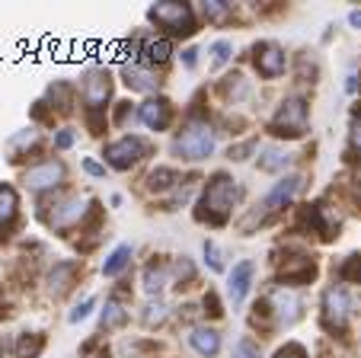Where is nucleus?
<instances>
[{"label":"nucleus","instance_id":"obj_1","mask_svg":"<svg viewBox=\"0 0 361 358\" xmlns=\"http://www.w3.org/2000/svg\"><path fill=\"white\" fill-rule=\"evenodd\" d=\"M212 150H214V131L202 119H192L173 141V154L183 157V160H204V157H212Z\"/></svg>","mask_w":361,"mask_h":358},{"label":"nucleus","instance_id":"obj_2","mask_svg":"<svg viewBox=\"0 0 361 358\" xmlns=\"http://www.w3.org/2000/svg\"><path fill=\"white\" fill-rule=\"evenodd\" d=\"M233 198H237V186H233V179H227L224 173H218L208 183V189H204V208H208V215H212L214 224H221L227 215H231L233 208Z\"/></svg>","mask_w":361,"mask_h":358},{"label":"nucleus","instance_id":"obj_3","mask_svg":"<svg viewBox=\"0 0 361 358\" xmlns=\"http://www.w3.org/2000/svg\"><path fill=\"white\" fill-rule=\"evenodd\" d=\"M272 131L279 138H300L307 131V106L304 100H285L272 119Z\"/></svg>","mask_w":361,"mask_h":358},{"label":"nucleus","instance_id":"obj_4","mask_svg":"<svg viewBox=\"0 0 361 358\" xmlns=\"http://www.w3.org/2000/svg\"><path fill=\"white\" fill-rule=\"evenodd\" d=\"M147 16L157 23V26L170 29V32H176V35L195 29V23H192V10L185 7V4H157V7L147 10Z\"/></svg>","mask_w":361,"mask_h":358},{"label":"nucleus","instance_id":"obj_5","mask_svg":"<svg viewBox=\"0 0 361 358\" xmlns=\"http://www.w3.org/2000/svg\"><path fill=\"white\" fill-rule=\"evenodd\" d=\"M144 150H147V144H144L141 138L125 135V138H118V141H112L109 148H106V160H109L116 169H128L131 163L141 160Z\"/></svg>","mask_w":361,"mask_h":358},{"label":"nucleus","instance_id":"obj_6","mask_svg":"<svg viewBox=\"0 0 361 358\" xmlns=\"http://www.w3.org/2000/svg\"><path fill=\"white\" fill-rule=\"evenodd\" d=\"M61 183H64V163L61 160H42L39 167L26 169V186L32 192L55 189V186H61Z\"/></svg>","mask_w":361,"mask_h":358},{"label":"nucleus","instance_id":"obj_7","mask_svg":"<svg viewBox=\"0 0 361 358\" xmlns=\"http://www.w3.org/2000/svg\"><path fill=\"white\" fill-rule=\"evenodd\" d=\"M352 297H348L345 288H329L323 294V317H326L329 326H345L348 317H352Z\"/></svg>","mask_w":361,"mask_h":358},{"label":"nucleus","instance_id":"obj_8","mask_svg":"<svg viewBox=\"0 0 361 358\" xmlns=\"http://www.w3.org/2000/svg\"><path fill=\"white\" fill-rule=\"evenodd\" d=\"M285 68H288V58H285V52H281L279 45H272V42L256 45V71H259L262 77L275 80V77L285 74Z\"/></svg>","mask_w":361,"mask_h":358},{"label":"nucleus","instance_id":"obj_9","mask_svg":"<svg viewBox=\"0 0 361 358\" xmlns=\"http://www.w3.org/2000/svg\"><path fill=\"white\" fill-rule=\"evenodd\" d=\"M109 90H112V83H109V74H106V71H90L87 80H83V102H87L90 112L106 106Z\"/></svg>","mask_w":361,"mask_h":358},{"label":"nucleus","instance_id":"obj_10","mask_svg":"<svg viewBox=\"0 0 361 358\" xmlns=\"http://www.w3.org/2000/svg\"><path fill=\"white\" fill-rule=\"evenodd\" d=\"M250 285H252V263H250V259H243V263L233 265L231 278H227V297H231L233 307H240L246 301V294H250Z\"/></svg>","mask_w":361,"mask_h":358},{"label":"nucleus","instance_id":"obj_11","mask_svg":"<svg viewBox=\"0 0 361 358\" xmlns=\"http://www.w3.org/2000/svg\"><path fill=\"white\" fill-rule=\"evenodd\" d=\"M300 183H304V179H300L298 173H291V176H285V179H279V183L272 186V192H269L266 196V208L269 211H275V208H285L288 202H291L294 196H298V189H300Z\"/></svg>","mask_w":361,"mask_h":358},{"label":"nucleus","instance_id":"obj_12","mask_svg":"<svg viewBox=\"0 0 361 358\" xmlns=\"http://www.w3.org/2000/svg\"><path fill=\"white\" fill-rule=\"evenodd\" d=\"M141 122L154 131H164L170 125V102L166 100H147L141 106Z\"/></svg>","mask_w":361,"mask_h":358},{"label":"nucleus","instance_id":"obj_13","mask_svg":"<svg viewBox=\"0 0 361 358\" xmlns=\"http://www.w3.org/2000/svg\"><path fill=\"white\" fill-rule=\"evenodd\" d=\"M272 307H275V314H279V320L285 326H291L294 320L300 317V301L294 297V291H285V288H279L272 294Z\"/></svg>","mask_w":361,"mask_h":358},{"label":"nucleus","instance_id":"obj_14","mask_svg":"<svg viewBox=\"0 0 361 358\" xmlns=\"http://www.w3.org/2000/svg\"><path fill=\"white\" fill-rule=\"evenodd\" d=\"M122 77H125V83H128L131 90H137V93H150V90H157V83H160L154 71L137 68V64H125Z\"/></svg>","mask_w":361,"mask_h":358},{"label":"nucleus","instance_id":"obj_15","mask_svg":"<svg viewBox=\"0 0 361 358\" xmlns=\"http://www.w3.org/2000/svg\"><path fill=\"white\" fill-rule=\"evenodd\" d=\"M189 342H192V349H195L198 355L212 358V355H218V349H221V333L208 330V326H195L192 336H189Z\"/></svg>","mask_w":361,"mask_h":358},{"label":"nucleus","instance_id":"obj_16","mask_svg":"<svg viewBox=\"0 0 361 358\" xmlns=\"http://www.w3.org/2000/svg\"><path fill=\"white\" fill-rule=\"evenodd\" d=\"M314 272H317L314 259L300 256V259H291V263H285V269H281V278H285L288 285H291V282H310V278H314Z\"/></svg>","mask_w":361,"mask_h":358},{"label":"nucleus","instance_id":"obj_17","mask_svg":"<svg viewBox=\"0 0 361 358\" xmlns=\"http://www.w3.org/2000/svg\"><path fill=\"white\" fill-rule=\"evenodd\" d=\"M80 217H83V202L80 198H68V202H61L58 211L51 215V224H55V227H68V224L80 221Z\"/></svg>","mask_w":361,"mask_h":358},{"label":"nucleus","instance_id":"obj_18","mask_svg":"<svg viewBox=\"0 0 361 358\" xmlns=\"http://www.w3.org/2000/svg\"><path fill=\"white\" fill-rule=\"evenodd\" d=\"M74 272H77V263H58L55 272L48 275V288L55 291V294L68 291V288H71V278H74Z\"/></svg>","mask_w":361,"mask_h":358},{"label":"nucleus","instance_id":"obj_19","mask_svg":"<svg viewBox=\"0 0 361 358\" xmlns=\"http://www.w3.org/2000/svg\"><path fill=\"white\" fill-rule=\"evenodd\" d=\"M288 160H291V157H288L281 148H262V150H259V169H266V173L285 169Z\"/></svg>","mask_w":361,"mask_h":358},{"label":"nucleus","instance_id":"obj_20","mask_svg":"<svg viewBox=\"0 0 361 358\" xmlns=\"http://www.w3.org/2000/svg\"><path fill=\"white\" fill-rule=\"evenodd\" d=\"M128 259H131V246H128V244H122L109 259H106V265H102V275H109V278H112V275H118V272H122L125 265H128Z\"/></svg>","mask_w":361,"mask_h":358},{"label":"nucleus","instance_id":"obj_21","mask_svg":"<svg viewBox=\"0 0 361 358\" xmlns=\"http://www.w3.org/2000/svg\"><path fill=\"white\" fill-rule=\"evenodd\" d=\"M16 217V192L13 186H0V224H10Z\"/></svg>","mask_w":361,"mask_h":358},{"label":"nucleus","instance_id":"obj_22","mask_svg":"<svg viewBox=\"0 0 361 358\" xmlns=\"http://www.w3.org/2000/svg\"><path fill=\"white\" fill-rule=\"evenodd\" d=\"M166 285V272L160 269V265H147V272H144V288H147V294H160Z\"/></svg>","mask_w":361,"mask_h":358},{"label":"nucleus","instance_id":"obj_23","mask_svg":"<svg viewBox=\"0 0 361 358\" xmlns=\"http://www.w3.org/2000/svg\"><path fill=\"white\" fill-rule=\"evenodd\" d=\"M144 54H147V61H154V64H164L166 58H170V42H166V39H154V42H147V48H144Z\"/></svg>","mask_w":361,"mask_h":358},{"label":"nucleus","instance_id":"obj_24","mask_svg":"<svg viewBox=\"0 0 361 358\" xmlns=\"http://www.w3.org/2000/svg\"><path fill=\"white\" fill-rule=\"evenodd\" d=\"M147 183H150V189H160V192H164V189H170V186L176 183V173H173V169H154Z\"/></svg>","mask_w":361,"mask_h":358},{"label":"nucleus","instance_id":"obj_25","mask_svg":"<svg viewBox=\"0 0 361 358\" xmlns=\"http://www.w3.org/2000/svg\"><path fill=\"white\" fill-rule=\"evenodd\" d=\"M125 320H128V314L122 311L118 304H106V311H102V326H122Z\"/></svg>","mask_w":361,"mask_h":358},{"label":"nucleus","instance_id":"obj_26","mask_svg":"<svg viewBox=\"0 0 361 358\" xmlns=\"http://www.w3.org/2000/svg\"><path fill=\"white\" fill-rule=\"evenodd\" d=\"M224 90H227V96H231L233 102H237V100H246V96H250V83H246L240 74H237V77H231V83H227Z\"/></svg>","mask_w":361,"mask_h":358},{"label":"nucleus","instance_id":"obj_27","mask_svg":"<svg viewBox=\"0 0 361 358\" xmlns=\"http://www.w3.org/2000/svg\"><path fill=\"white\" fill-rule=\"evenodd\" d=\"M160 320H166V304H164V301H157V304L150 301V304H147V314H144V323L154 326V323H160Z\"/></svg>","mask_w":361,"mask_h":358},{"label":"nucleus","instance_id":"obj_28","mask_svg":"<svg viewBox=\"0 0 361 358\" xmlns=\"http://www.w3.org/2000/svg\"><path fill=\"white\" fill-rule=\"evenodd\" d=\"M231 52H233V45L227 39H221V42H214L212 45V54H214V68H221V64L231 58Z\"/></svg>","mask_w":361,"mask_h":358},{"label":"nucleus","instance_id":"obj_29","mask_svg":"<svg viewBox=\"0 0 361 358\" xmlns=\"http://www.w3.org/2000/svg\"><path fill=\"white\" fill-rule=\"evenodd\" d=\"M39 349H42V336H35L32 342L23 336V339H20V349H16V358H32Z\"/></svg>","mask_w":361,"mask_h":358},{"label":"nucleus","instance_id":"obj_30","mask_svg":"<svg viewBox=\"0 0 361 358\" xmlns=\"http://www.w3.org/2000/svg\"><path fill=\"white\" fill-rule=\"evenodd\" d=\"M233 358H259V345L250 342V339H240L237 349H233Z\"/></svg>","mask_w":361,"mask_h":358},{"label":"nucleus","instance_id":"obj_31","mask_svg":"<svg viewBox=\"0 0 361 358\" xmlns=\"http://www.w3.org/2000/svg\"><path fill=\"white\" fill-rule=\"evenodd\" d=\"M93 304H96V301H93V297H87V301H83V304H77L74 307V311H71V323H80V320H87L90 317V311H93Z\"/></svg>","mask_w":361,"mask_h":358},{"label":"nucleus","instance_id":"obj_32","mask_svg":"<svg viewBox=\"0 0 361 358\" xmlns=\"http://www.w3.org/2000/svg\"><path fill=\"white\" fill-rule=\"evenodd\" d=\"M204 263L212 265L214 272H221V253H218V246H214L212 240H204Z\"/></svg>","mask_w":361,"mask_h":358},{"label":"nucleus","instance_id":"obj_33","mask_svg":"<svg viewBox=\"0 0 361 358\" xmlns=\"http://www.w3.org/2000/svg\"><path fill=\"white\" fill-rule=\"evenodd\" d=\"M275 358H307V352H304V345H298V342H288L285 349H279V352H275Z\"/></svg>","mask_w":361,"mask_h":358},{"label":"nucleus","instance_id":"obj_34","mask_svg":"<svg viewBox=\"0 0 361 358\" xmlns=\"http://www.w3.org/2000/svg\"><path fill=\"white\" fill-rule=\"evenodd\" d=\"M224 4H204V13H208V20H221L224 16Z\"/></svg>","mask_w":361,"mask_h":358},{"label":"nucleus","instance_id":"obj_35","mask_svg":"<svg viewBox=\"0 0 361 358\" xmlns=\"http://www.w3.org/2000/svg\"><path fill=\"white\" fill-rule=\"evenodd\" d=\"M55 144H58V148H61V150H64V148H71V144H74V131H71V129H64L61 135H58V141H55Z\"/></svg>","mask_w":361,"mask_h":358},{"label":"nucleus","instance_id":"obj_36","mask_svg":"<svg viewBox=\"0 0 361 358\" xmlns=\"http://www.w3.org/2000/svg\"><path fill=\"white\" fill-rule=\"evenodd\" d=\"M252 150V144H240V148H231V160H246V154Z\"/></svg>","mask_w":361,"mask_h":358},{"label":"nucleus","instance_id":"obj_37","mask_svg":"<svg viewBox=\"0 0 361 358\" xmlns=\"http://www.w3.org/2000/svg\"><path fill=\"white\" fill-rule=\"evenodd\" d=\"M176 278H185V282L192 278V265L185 263V259H179V263H176Z\"/></svg>","mask_w":361,"mask_h":358},{"label":"nucleus","instance_id":"obj_38","mask_svg":"<svg viewBox=\"0 0 361 358\" xmlns=\"http://www.w3.org/2000/svg\"><path fill=\"white\" fill-rule=\"evenodd\" d=\"M83 169H87L90 176H106V167H99V163H93V160H83Z\"/></svg>","mask_w":361,"mask_h":358},{"label":"nucleus","instance_id":"obj_39","mask_svg":"<svg viewBox=\"0 0 361 358\" xmlns=\"http://www.w3.org/2000/svg\"><path fill=\"white\" fill-rule=\"evenodd\" d=\"M195 54H198V52H195V48H189V52H185V54H183V61H185V68H195Z\"/></svg>","mask_w":361,"mask_h":358},{"label":"nucleus","instance_id":"obj_40","mask_svg":"<svg viewBox=\"0 0 361 358\" xmlns=\"http://www.w3.org/2000/svg\"><path fill=\"white\" fill-rule=\"evenodd\" d=\"M348 23H352L355 29H361V10H352V13H348Z\"/></svg>","mask_w":361,"mask_h":358},{"label":"nucleus","instance_id":"obj_41","mask_svg":"<svg viewBox=\"0 0 361 358\" xmlns=\"http://www.w3.org/2000/svg\"><path fill=\"white\" fill-rule=\"evenodd\" d=\"M352 144L361 150V129H355V131H352Z\"/></svg>","mask_w":361,"mask_h":358},{"label":"nucleus","instance_id":"obj_42","mask_svg":"<svg viewBox=\"0 0 361 358\" xmlns=\"http://www.w3.org/2000/svg\"><path fill=\"white\" fill-rule=\"evenodd\" d=\"M358 115H361V109H358Z\"/></svg>","mask_w":361,"mask_h":358}]
</instances>
